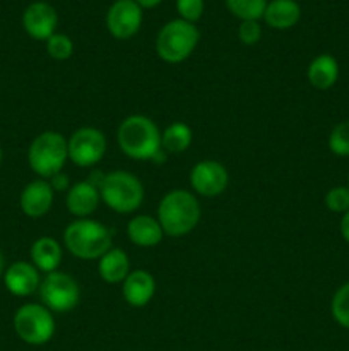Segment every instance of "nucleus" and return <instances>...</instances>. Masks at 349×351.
Instances as JSON below:
<instances>
[{
	"label": "nucleus",
	"instance_id": "f257e3e1",
	"mask_svg": "<svg viewBox=\"0 0 349 351\" xmlns=\"http://www.w3.org/2000/svg\"><path fill=\"white\" fill-rule=\"evenodd\" d=\"M201 219V206L194 194L183 189L170 191L157 206V221L168 237H185L194 232Z\"/></svg>",
	"mask_w": 349,
	"mask_h": 351
},
{
	"label": "nucleus",
	"instance_id": "f03ea898",
	"mask_svg": "<svg viewBox=\"0 0 349 351\" xmlns=\"http://www.w3.org/2000/svg\"><path fill=\"white\" fill-rule=\"evenodd\" d=\"M64 243L72 256L82 261H92L99 259L112 249L113 235L103 223L81 218L65 228Z\"/></svg>",
	"mask_w": 349,
	"mask_h": 351
},
{
	"label": "nucleus",
	"instance_id": "7ed1b4c3",
	"mask_svg": "<svg viewBox=\"0 0 349 351\" xmlns=\"http://www.w3.org/2000/svg\"><path fill=\"white\" fill-rule=\"evenodd\" d=\"M116 141L132 160H153L161 149V132L156 123L144 115H130L120 123Z\"/></svg>",
	"mask_w": 349,
	"mask_h": 351
},
{
	"label": "nucleus",
	"instance_id": "20e7f679",
	"mask_svg": "<svg viewBox=\"0 0 349 351\" xmlns=\"http://www.w3.org/2000/svg\"><path fill=\"white\" fill-rule=\"evenodd\" d=\"M68 160L67 139L60 132L47 130L33 139L27 149L31 170L41 178H51L60 173Z\"/></svg>",
	"mask_w": 349,
	"mask_h": 351
},
{
	"label": "nucleus",
	"instance_id": "39448f33",
	"mask_svg": "<svg viewBox=\"0 0 349 351\" xmlns=\"http://www.w3.org/2000/svg\"><path fill=\"white\" fill-rule=\"evenodd\" d=\"M197 26L183 19H173L164 24L156 38V53L168 64H180L194 53L198 43Z\"/></svg>",
	"mask_w": 349,
	"mask_h": 351
},
{
	"label": "nucleus",
	"instance_id": "423d86ee",
	"mask_svg": "<svg viewBox=\"0 0 349 351\" xmlns=\"http://www.w3.org/2000/svg\"><path fill=\"white\" fill-rule=\"evenodd\" d=\"M101 201L115 213L129 215L140 208L144 201V187L135 175L116 170L106 173L101 182Z\"/></svg>",
	"mask_w": 349,
	"mask_h": 351
},
{
	"label": "nucleus",
	"instance_id": "0eeeda50",
	"mask_svg": "<svg viewBox=\"0 0 349 351\" xmlns=\"http://www.w3.org/2000/svg\"><path fill=\"white\" fill-rule=\"evenodd\" d=\"M14 331L26 345H47L55 335L53 314L43 304L21 305L14 314Z\"/></svg>",
	"mask_w": 349,
	"mask_h": 351
},
{
	"label": "nucleus",
	"instance_id": "6e6552de",
	"mask_svg": "<svg viewBox=\"0 0 349 351\" xmlns=\"http://www.w3.org/2000/svg\"><path fill=\"white\" fill-rule=\"evenodd\" d=\"M40 298L44 307L55 314H65L77 307L81 300V288L77 281L67 273L53 271L41 280Z\"/></svg>",
	"mask_w": 349,
	"mask_h": 351
},
{
	"label": "nucleus",
	"instance_id": "1a4fd4ad",
	"mask_svg": "<svg viewBox=\"0 0 349 351\" xmlns=\"http://www.w3.org/2000/svg\"><path fill=\"white\" fill-rule=\"evenodd\" d=\"M68 160L75 167H94L106 154L105 134L94 127H81L67 141Z\"/></svg>",
	"mask_w": 349,
	"mask_h": 351
},
{
	"label": "nucleus",
	"instance_id": "9d476101",
	"mask_svg": "<svg viewBox=\"0 0 349 351\" xmlns=\"http://www.w3.org/2000/svg\"><path fill=\"white\" fill-rule=\"evenodd\" d=\"M142 26V9L135 0H115L106 14V27L116 40L135 36Z\"/></svg>",
	"mask_w": 349,
	"mask_h": 351
},
{
	"label": "nucleus",
	"instance_id": "9b49d317",
	"mask_svg": "<svg viewBox=\"0 0 349 351\" xmlns=\"http://www.w3.org/2000/svg\"><path fill=\"white\" fill-rule=\"evenodd\" d=\"M190 184L197 194L204 197H216L226 191L229 184V173L219 161H198L190 171Z\"/></svg>",
	"mask_w": 349,
	"mask_h": 351
},
{
	"label": "nucleus",
	"instance_id": "f8f14e48",
	"mask_svg": "<svg viewBox=\"0 0 349 351\" xmlns=\"http://www.w3.org/2000/svg\"><path fill=\"white\" fill-rule=\"evenodd\" d=\"M57 24V10L48 2H33L31 5H27V9L23 14L24 31L33 40L47 41L48 38L55 34Z\"/></svg>",
	"mask_w": 349,
	"mask_h": 351
},
{
	"label": "nucleus",
	"instance_id": "ddd939ff",
	"mask_svg": "<svg viewBox=\"0 0 349 351\" xmlns=\"http://www.w3.org/2000/svg\"><path fill=\"white\" fill-rule=\"evenodd\" d=\"M2 278L7 291L12 293L14 297H29L34 291L40 290V271L33 266V263L17 261V263L5 267V273Z\"/></svg>",
	"mask_w": 349,
	"mask_h": 351
},
{
	"label": "nucleus",
	"instance_id": "4468645a",
	"mask_svg": "<svg viewBox=\"0 0 349 351\" xmlns=\"http://www.w3.org/2000/svg\"><path fill=\"white\" fill-rule=\"evenodd\" d=\"M19 206L27 218L38 219L47 215L53 206V189L50 182L44 178L29 182L21 192Z\"/></svg>",
	"mask_w": 349,
	"mask_h": 351
},
{
	"label": "nucleus",
	"instance_id": "2eb2a0df",
	"mask_svg": "<svg viewBox=\"0 0 349 351\" xmlns=\"http://www.w3.org/2000/svg\"><path fill=\"white\" fill-rule=\"evenodd\" d=\"M101 201V192L96 184L91 180H82L72 185L67 191V209L70 215L81 218H88L89 215L98 209Z\"/></svg>",
	"mask_w": 349,
	"mask_h": 351
},
{
	"label": "nucleus",
	"instance_id": "dca6fc26",
	"mask_svg": "<svg viewBox=\"0 0 349 351\" xmlns=\"http://www.w3.org/2000/svg\"><path fill=\"white\" fill-rule=\"evenodd\" d=\"M122 290L123 298L130 307H146L156 293V281L153 274L144 269L130 271V274L123 281Z\"/></svg>",
	"mask_w": 349,
	"mask_h": 351
},
{
	"label": "nucleus",
	"instance_id": "f3484780",
	"mask_svg": "<svg viewBox=\"0 0 349 351\" xmlns=\"http://www.w3.org/2000/svg\"><path fill=\"white\" fill-rule=\"evenodd\" d=\"M127 235L129 240L137 247H156L163 240L164 232L161 228L157 218L147 215H139L132 218L127 225Z\"/></svg>",
	"mask_w": 349,
	"mask_h": 351
},
{
	"label": "nucleus",
	"instance_id": "a211bd4d",
	"mask_svg": "<svg viewBox=\"0 0 349 351\" xmlns=\"http://www.w3.org/2000/svg\"><path fill=\"white\" fill-rule=\"evenodd\" d=\"M31 263L41 273H53L62 263V245L51 237L34 240L29 250Z\"/></svg>",
	"mask_w": 349,
	"mask_h": 351
},
{
	"label": "nucleus",
	"instance_id": "6ab92c4d",
	"mask_svg": "<svg viewBox=\"0 0 349 351\" xmlns=\"http://www.w3.org/2000/svg\"><path fill=\"white\" fill-rule=\"evenodd\" d=\"M308 82L315 89H331L339 79V64L332 55L322 53L310 62L307 71Z\"/></svg>",
	"mask_w": 349,
	"mask_h": 351
},
{
	"label": "nucleus",
	"instance_id": "aec40b11",
	"mask_svg": "<svg viewBox=\"0 0 349 351\" xmlns=\"http://www.w3.org/2000/svg\"><path fill=\"white\" fill-rule=\"evenodd\" d=\"M98 273L105 283H123L130 274L129 256L122 249H109L105 256L99 257Z\"/></svg>",
	"mask_w": 349,
	"mask_h": 351
},
{
	"label": "nucleus",
	"instance_id": "412c9836",
	"mask_svg": "<svg viewBox=\"0 0 349 351\" xmlns=\"http://www.w3.org/2000/svg\"><path fill=\"white\" fill-rule=\"evenodd\" d=\"M301 9L294 0H272L267 3L263 21L274 29H289L300 21Z\"/></svg>",
	"mask_w": 349,
	"mask_h": 351
},
{
	"label": "nucleus",
	"instance_id": "4be33fe9",
	"mask_svg": "<svg viewBox=\"0 0 349 351\" xmlns=\"http://www.w3.org/2000/svg\"><path fill=\"white\" fill-rule=\"evenodd\" d=\"M192 144V129L183 122H173L161 134V147L168 154H180Z\"/></svg>",
	"mask_w": 349,
	"mask_h": 351
},
{
	"label": "nucleus",
	"instance_id": "5701e85b",
	"mask_svg": "<svg viewBox=\"0 0 349 351\" xmlns=\"http://www.w3.org/2000/svg\"><path fill=\"white\" fill-rule=\"evenodd\" d=\"M233 16L242 21H259L266 12L267 0H224Z\"/></svg>",
	"mask_w": 349,
	"mask_h": 351
},
{
	"label": "nucleus",
	"instance_id": "b1692460",
	"mask_svg": "<svg viewBox=\"0 0 349 351\" xmlns=\"http://www.w3.org/2000/svg\"><path fill=\"white\" fill-rule=\"evenodd\" d=\"M331 312L334 321L341 328L349 331V281L334 293L331 302Z\"/></svg>",
	"mask_w": 349,
	"mask_h": 351
},
{
	"label": "nucleus",
	"instance_id": "393cba45",
	"mask_svg": "<svg viewBox=\"0 0 349 351\" xmlns=\"http://www.w3.org/2000/svg\"><path fill=\"white\" fill-rule=\"evenodd\" d=\"M328 149H331L335 156H349V120L337 123V125L332 129L331 136H328Z\"/></svg>",
	"mask_w": 349,
	"mask_h": 351
},
{
	"label": "nucleus",
	"instance_id": "a878e982",
	"mask_svg": "<svg viewBox=\"0 0 349 351\" xmlns=\"http://www.w3.org/2000/svg\"><path fill=\"white\" fill-rule=\"evenodd\" d=\"M47 51L55 60H67L74 53V43L67 34L55 33L47 40Z\"/></svg>",
	"mask_w": 349,
	"mask_h": 351
},
{
	"label": "nucleus",
	"instance_id": "bb28decb",
	"mask_svg": "<svg viewBox=\"0 0 349 351\" xmlns=\"http://www.w3.org/2000/svg\"><path fill=\"white\" fill-rule=\"evenodd\" d=\"M325 206H327L328 211L344 215L346 211H349V189L344 187V185L332 187L325 194Z\"/></svg>",
	"mask_w": 349,
	"mask_h": 351
},
{
	"label": "nucleus",
	"instance_id": "cd10ccee",
	"mask_svg": "<svg viewBox=\"0 0 349 351\" xmlns=\"http://www.w3.org/2000/svg\"><path fill=\"white\" fill-rule=\"evenodd\" d=\"M180 19L195 24L204 14V0H177Z\"/></svg>",
	"mask_w": 349,
	"mask_h": 351
},
{
	"label": "nucleus",
	"instance_id": "c85d7f7f",
	"mask_svg": "<svg viewBox=\"0 0 349 351\" xmlns=\"http://www.w3.org/2000/svg\"><path fill=\"white\" fill-rule=\"evenodd\" d=\"M262 36V27L259 21H242L238 26V38L243 45H255L259 43Z\"/></svg>",
	"mask_w": 349,
	"mask_h": 351
},
{
	"label": "nucleus",
	"instance_id": "c756f323",
	"mask_svg": "<svg viewBox=\"0 0 349 351\" xmlns=\"http://www.w3.org/2000/svg\"><path fill=\"white\" fill-rule=\"evenodd\" d=\"M50 185H51V189H53V192L57 191V192H64V191H68V178H67V175H64L60 171V173H57L55 175V177H51L50 178Z\"/></svg>",
	"mask_w": 349,
	"mask_h": 351
},
{
	"label": "nucleus",
	"instance_id": "7c9ffc66",
	"mask_svg": "<svg viewBox=\"0 0 349 351\" xmlns=\"http://www.w3.org/2000/svg\"><path fill=\"white\" fill-rule=\"evenodd\" d=\"M339 230H341V235L346 242L349 243V211H346L341 218V225H339Z\"/></svg>",
	"mask_w": 349,
	"mask_h": 351
},
{
	"label": "nucleus",
	"instance_id": "2f4dec72",
	"mask_svg": "<svg viewBox=\"0 0 349 351\" xmlns=\"http://www.w3.org/2000/svg\"><path fill=\"white\" fill-rule=\"evenodd\" d=\"M137 3H139L140 9H154V7L159 5L163 0H135Z\"/></svg>",
	"mask_w": 349,
	"mask_h": 351
},
{
	"label": "nucleus",
	"instance_id": "473e14b6",
	"mask_svg": "<svg viewBox=\"0 0 349 351\" xmlns=\"http://www.w3.org/2000/svg\"><path fill=\"white\" fill-rule=\"evenodd\" d=\"M3 273H5V257H3L2 250H0V278L3 276Z\"/></svg>",
	"mask_w": 349,
	"mask_h": 351
},
{
	"label": "nucleus",
	"instance_id": "72a5a7b5",
	"mask_svg": "<svg viewBox=\"0 0 349 351\" xmlns=\"http://www.w3.org/2000/svg\"><path fill=\"white\" fill-rule=\"evenodd\" d=\"M2 160H3V153H2V147H0V165H2Z\"/></svg>",
	"mask_w": 349,
	"mask_h": 351
},
{
	"label": "nucleus",
	"instance_id": "f704fd0d",
	"mask_svg": "<svg viewBox=\"0 0 349 351\" xmlns=\"http://www.w3.org/2000/svg\"><path fill=\"white\" fill-rule=\"evenodd\" d=\"M348 189H349V178H348Z\"/></svg>",
	"mask_w": 349,
	"mask_h": 351
}]
</instances>
